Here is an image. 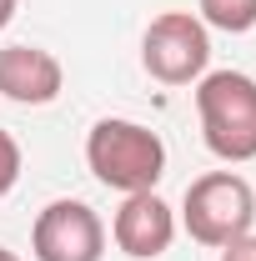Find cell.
<instances>
[{
    "mask_svg": "<svg viewBox=\"0 0 256 261\" xmlns=\"http://www.w3.org/2000/svg\"><path fill=\"white\" fill-rule=\"evenodd\" d=\"M10 20H15V0H0V31H5Z\"/></svg>",
    "mask_w": 256,
    "mask_h": 261,
    "instance_id": "obj_11",
    "label": "cell"
},
{
    "mask_svg": "<svg viewBox=\"0 0 256 261\" xmlns=\"http://www.w3.org/2000/svg\"><path fill=\"white\" fill-rule=\"evenodd\" d=\"M65 86L61 61L45 45H5L0 50V96L15 106H50Z\"/></svg>",
    "mask_w": 256,
    "mask_h": 261,
    "instance_id": "obj_7",
    "label": "cell"
},
{
    "mask_svg": "<svg viewBox=\"0 0 256 261\" xmlns=\"http://www.w3.org/2000/svg\"><path fill=\"white\" fill-rule=\"evenodd\" d=\"M141 65L161 86H191L211 65V31L196 20L191 10H166V15H156L146 25Z\"/></svg>",
    "mask_w": 256,
    "mask_h": 261,
    "instance_id": "obj_4",
    "label": "cell"
},
{
    "mask_svg": "<svg viewBox=\"0 0 256 261\" xmlns=\"http://www.w3.org/2000/svg\"><path fill=\"white\" fill-rule=\"evenodd\" d=\"M20 141L10 136V130H0V196L15 191V181H20Z\"/></svg>",
    "mask_w": 256,
    "mask_h": 261,
    "instance_id": "obj_9",
    "label": "cell"
},
{
    "mask_svg": "<svg viewBox=\"0 0 256 261\" xmlns=\"http://www.w3.org/2000/svg\"><path fill=\"white\" fill-rule=\"evenodd\" d=\"M111 236H116V246H121L131 261H156V256H166L171 241H176V211H171L156 191H136V196L121 201V211H116V221H111Z\"/></svg>",
    "mask_w": 256,
    "mask_h": 261,
    "instance_id": "obj_6",
    "label": "cell"
},
{
    "mask_svg": "<svg viewBox=\"0 0 256 261\" xmlns=\"http://www.w3.org/2000/svg\"><path fill=\"white\" fill-rule=\"evenodd\" d=\"M0 261H20V256H15V251H10V246H0Z\"/></svg>",
    "mask_w": 256,
    "mask_h": 261,
    "instance_id": "obj_12",
    "label": "cell"
},
{
    "mask_svg": "<svg viewBox=\"0 0 256 261\" xmlns=\"http://www.w3.org/2000/svg\"><path fill=\"white\" fill-rule=\"evenodd\" d=\"M256 221V191L246 186V176L236 171H206L186 186L181 201V226L196 246H211L221 251L236 236H246Z\"/></svg>",
    "mask_w": 256,
    "mask_h": 261,
    "instance_id": "obj_3",
    "label": "cell"
},
{
    "mask_svg": "<svg viewBox=\"0 0 256 261\" xmlns=\"http://www.w3.org/2000/svg\"><path fill=\"white\" fill-rule=\"evenodd\" d=\"M31 256L35 261H100L106 256V226L86 201L61 196L35 216Z\"/></svg>",
    "mask_w": 256,
    "mask_h": 261,
    "instance_id": "obj_5",
    "label": "cell"
},
{
    "mask_svg": "<svg viewBox=\"0 0 256 261\" xmlns=\"http://www.w3.org/2000/svg\"><path fill=\"white\" fill-rule=\"evenodd\" d=\"M86 166L106 191H156V181L166 176V141L141 121L126 116H106L86 136Z\"/></svg>",
    "mask_w": 256,
    "mask_h": 261,
    "instance_id": "obj_1",
    "label": "cell"
},
{
    "mask_svg": "<svg viewBox=\"0 0 256 261\" xmlns=\"http://www.w3.org/2000/svg\"><path fill=\"white\" fill-rule=\"evenodd\" d=\"M221 261H256V236L246 231V236H236L231 246H221Z\"/></svg>",
    "mask_w": 256,
    "mask_h": 261,
    "instance_id": "obj_10",
    "label": "cell"
},
{
    "mask_svg": "<svg viewBox=\"0 0 256 261\" xmlns=\"http://www.w3.org/2000/svg\"><path fill=\"white\" fill-rule=\"evenodd\" d=\"M196 116L216 161H256V81L246 70H206L196 81Z\"/></svg>",
    "mask_w": 256,
    "mask_h": 261,
    "instance_id": "obj_2",
    "label": "cell"
},
{
    "mask_svg": "<svg viewBox=\"0 0 256 261\" xmlns=\"http://www.w3.org/2000/svg\"><path fill=\"white\" fill-rule=\"evenodd\" d=\"M196 20L206 31L246 35L256 25V0H196Z\"/></svg>",
    "mask_w": 256,
    "mask_h": 261,
    "instance_id": "obj_8",
    "label": "cell"
}]
</instances>
